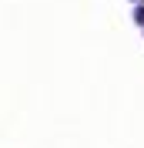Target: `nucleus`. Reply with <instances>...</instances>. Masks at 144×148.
I'll return each instance as SVG.
<instances>
[{
  "label": "nucleus",
  "instance_id": "obj_1",
  "mask_svg": "<svg viewBox=\"0 0 144 148\" xmlns=\"http://www.w3.org/2000/svg\"><path fill=\"white\" fill-rule=\"evenodd\" d=\"M134 20H137V24H144V3H137V7H134Z\"/></svg>",
  "mask_w": 144,
  "mask_h": 148
}]
</instances>
